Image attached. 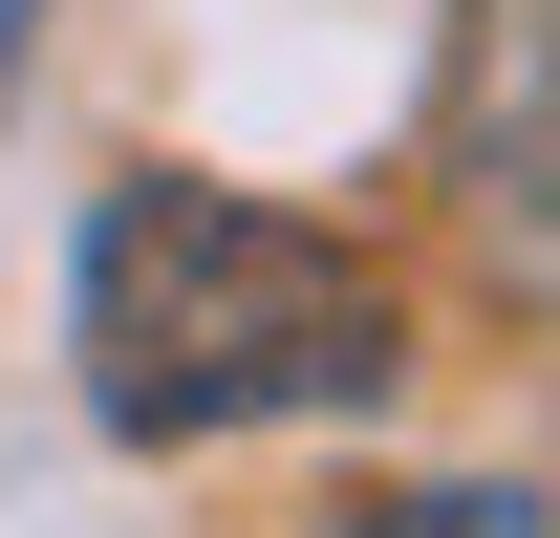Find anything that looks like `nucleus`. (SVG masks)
<instances>
[{"label": "nucleus", "instance_id": "f257e3e1", "mask_svg": "<svg viewBox=\"0 0 560 538\" xmlns=\"http://www.w3.org/2000/svg\"><path fill=\"white\" fill-rule=\"evenodd\" d=\"M388 388H410V302L324 215H259L215 173H108V215H86V409L130 453L280 431V409H388Z\"/></svg>", "mask_w": 560, "mask_h": 538}, {"label": "nucleus", "instance_id": "f03ea898", "mask_svg": "<svg viewBox=\"0 0 560 538\" xmlns=\"http://www.w3.org/2000/svg\"><path fill=\"white\" fill-rule=\"evenodd\" d=\"M453 215L517 302H560V0H475L453 44Z\"/></svg>", "mask_w": 560, "mask_h": 538}]
</instances>
